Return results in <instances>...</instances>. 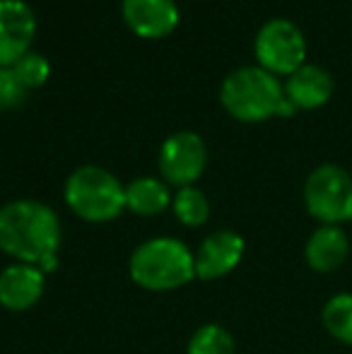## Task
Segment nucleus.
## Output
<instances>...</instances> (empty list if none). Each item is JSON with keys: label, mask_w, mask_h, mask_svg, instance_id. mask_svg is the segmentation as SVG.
Returning <instances> with one entry per match:
<instances>
[{"label": "nucleus", "mask_w": 352, "mask_h": 354, "mask_svg": "<svg viewBox=\"0 0 352 354\" xmlns=\"http://www.w3.org/2000/svg\"><path fill=\"white\" fill-rule=\"evenodd\" d=\"M61 219L39 201H12L0 207V251L17 263L56 270L61 246Z\"/></svg>", "instance_id": "nucleus-1"}, {"label": "nucleus", "mask_w": 352, "mask_h": 354, "mask_svg": "<svg viewBox=\"0 0 352 354\" xmlns=\"http://www.w3.org/2000/svg\"><path fill=\"white\" fill-rule=\"evenodd\" d=\"M220 104L237 121L261 123L280 116L285 106V89L275 75L261 66H244L222 80Z\"/></svg>", "instance_id": "nucleus-2"}, {"label": "nucleus", "mask_w": 352, "mask_h": 354, "mask_svg": "<svg viewBox=\"0 0 352 354\" xmlns=\"http://www.w3.org/2000/svg\"><path fill=\"white\" fill-rule=\"evenodd\" d=\"M133 282L150 292H169L196 277V263L188 246L178 239L157 236L140 243L128 263Z\"/></svg>", "instance_id": "nucleus-3"}, {"label": "nucleus", "mask_w": 352, "mask_h": 354, "mask_svg": "<svg viewBox=\"0 0 352 354\" xmlns=\"http://www.w3.org/2000/svg\"><path fill=\"white\" fill-rule=\"evenodd\" d=\"M66 203L85 222H111L126 210V186L102 167H80L66 181Z\"/></svg>", "instance_id": "nucleus-4"}, {"label": "nucleus", "mask_w": 352, "mask_h": 354, "mask_svg": "<svg viewBox=\"0 0 352 354\" xmlns=\"http://www.w3.org/2000/svg\"><path fill=\"white\" fill-rule=\"evenodd\" d=\"M304 205L321 224L340 227L352 219V176L338 164H321L304 183Z\"/></svg>", "instance_id": "nucleus-5"}, {"label": "nucleus", "mask_w": 352, "mask_h": 354, "mask_svg": "<svg viewBox=\"0 0 352 354\" xmlns=\"http://www.w3.org/2000/svg\"><path fill=\"white\" fill-rule=\"evenodd\" d=\"M259 66L275 77L292 75L306 61V39L290 19H270L259 29L254 41Z\"/></svg>", "instance_id": "nucleus-6"}, {"label": "nucleus", "mask_w": 352, "mask_h": 354, "mask_svg": "<svg viewBox=\"0 0 352 354\" xmlns=\"http://www.w3.org/2000/svg\"><path fill=\"white\" fill-rule=\"evenodd\" d=\"M207 167V147L201 136L191 131H178L169 136L160 149L162 178L172 186H193Z\"/></svg>", "instance_id": "nucleus-7"}, {"label": "nucleus", "mask_w": 352, "mask_h": 354, "mask_svg": "<svg viewBox=\"0 0 352 354\" xmlns=\"http://www.w3.org/2000/svg\"><path fill=\"white\" fill-rule=\"evenodd\" d=\"M37 15L24 0H0V68H10L32 51Z\"/></svg>", "instance_id": "nucleus-8"}, {"label": "nucleus", "mask_w": 352, "mask_h": 354, "mask_svg": "<svg viewBox=\"0 0 352 354\" xmlns=\"http://www.w3.org/2000/svg\"><path fill=\"white\" fill-rule=\"evenodd\" d=\"M241 256H244V239L239 234L230 232V229L212 232L210 236L203 239L198 251L193 253L196 277H201V280H217V277L230 275L239 266Z\"/></svg>", "instance_id": "nucleus-9"}, {"label": "nucleus", "mask_w": 352, "mask_h": 354, "mask_svg": "<svg viewBox=\"0 0 352 354\" xmlns=\"http://www.w3.org/2000/svg\"><path fill=\"white\" fill-rule=\"evenodd\" d=\"M123 22L140 39H162L178 24L174 0H123Z\"/></svg>", "instance_id": "nucleus-10"}, {"label": "nucleus", "mask_w": 352, "mask_h": 354, "mask_svg": "<svg viewBox=\"0 0 352 354\" xmlns=\"http://www.w3.org/2000/svg\"><path fill=\"white\" fill-rule=\"evenodd\" d=\"M46 272L29 263H15L0 272V306L8 311H27L41 299Z\"/></svg>", "instance_id": "nucleus-11"}, {"label": "nucleus", "mask_w": 352, "mask_h": 354, "mask_svg": "<svg viewBox=\"0 0 352 354\" xmlns=\"http://www.w3.org/2000/svg\"><path fill=\"white\" fill-rule=\"evenodd\" d=\"M282 89H285V99L297 111H314L333 97L335 84L326 68L304 63L292 75H287V82L282 84Z\"/></svg>", "instance_id": "nucleus-12"}, {"label": "nucleus", "mask_w": 352, "mask_h": 354, "mask_svg": "<svg viewBox=\"0 0 352 354\" xmlns=\"http://www.w3.org/2000/svg\"><path fill=\"white\" fill-rule=\"evenodd\" d=\"M350 253V239L340 227L324 224L309 236L304 248V258L311 270L316 272H333L345 263Z\"/></svg>", "instance_id": "nucleus-13"}, {"label": "nucleus", "mask_w": 352, "mask_h": 354, "mask_svg": "<svg viewBox=\"0 0 352 354\" xmlns=\"http://www.w3.org/2000/svg\"><path fill=\"white\" fill-rule=\"evenodd\" d=\"M172 205V193L167 181L152 176L133 178L126 186V210L140 217H152V214L165 212Z\"/></svg>", "instance_id": "nucleus-14"}, {"label": "nucleus", "mask_w": 352, "mask_h": 354, "mask_svg": "<svg viewBox=\"0 0 352 354\" xmlns=\"http://www.w3.org/2000/svg\"><path fill=\"white\" fill-rule=\"evenodd\" d=\"M321 321L331 337L352 347V294L343 292L331 297L321 311Z\"/></svg>", "instance_id": "nucleus-15"}, {"label": "nucleus", "mask_w": 352, "mask_h": 354, "mask_svg": "<svg viewBox=\"0 0 352 354\" xmlns=\"http://www.w3.org/2000/svg\"><path fill=\"white\" fill-rule=\"evenodd\" d=\"M172 210L183 227H201L210 217V203H207L205 193L196 186L178 188V193L172 201Z\"/></svg>", "instance_id": "nucleus-16"}, {"label": "nucleus", "mask_w": 352, "mask_h": 354, "mask_svg": "<svg viewBox=\"0 0 352 354\" xmlns=\"http://www.w3.org/2000/svg\"><path fill=\"white\" fill-rule=\"evenodd\" d=\"M237 345L230 330H225L217 323H207V326L198 328L193 333L191 342H188L186 354H234Z\"/></svg>", "instance_id": "nucleus-17"}, {"label": "nucleus", "mask_w": 352, "mask_h": 354, "mask_svg": "<svg viewBox=\"0 0 352 354\" xmlns=\"http://www.w3.org/2000/svg\"><path fill=\"white\" fill-rule=\"evenodd\" d=\"M10 68H12L15 75L19 77V82H22L27 89L41 87V84L48 80V75H51V66H48V61L37 51L24 53V56Z\"/></svg>", "instance_id": "nucleus-18"}, {"label": "nucleus", "mask_w": 352, "mask_h": 354, "mask_svg": "<svg viewBox=\"0 0 352 354\" xmlns=\"http://www.w3.org/2000/svg\"><path fill=\"white\" fill-rule=\"evenodd\" d=\"M29 89L19 82L12 68H0V111H12L22 106Z\"/></svg>", "instance_id": "nucleus-19"}]
</instances>
